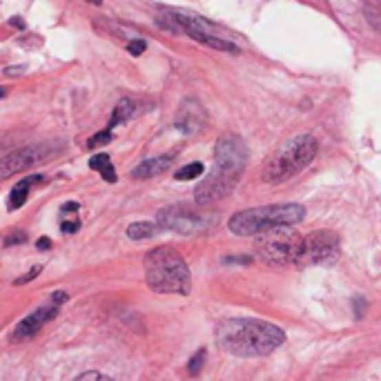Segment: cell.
<instances>
[{
    "label": "cell",
    "mask_w": 381,
    "mask_h": 381,
    "mask_svg": "<svg viewBox=\"0 0 381 381\" xmlns=\"http://www.w3.org/2000/svg\"><path fill=\"white\" fill-rule=\"evenodd\" d=\"M205 359H207V350L205 348H198L194 355H192V359L187 361V373H189V377H198V375H201V370L205 366Z\"/></svg>",
    "instance_id": "obj_17"
},
{
    "label": "cell",
    "mask_w": 381,
    "mask_h": 381,
    "mask_svg": "<svg viewBox=\"0 0 381 381\" xmlns=\"http://www.w3.org/2000/svg\"><path fill=\"white\" fill-rule=\"evenodd\" d=\"M79 209V203H65L63 205V212H76Z\"/></svg>",
    "instance_id": "obj_30"
},
{
    "label": "cell",
    "mask_w": 381,
    "mask_h": 381,
    "mask_svg": "<svg viewBox=\"0 0 381 381\" xmlns=\"http://www.w3.org/2000/svg\"><path fill=\"white\" fill-rule=\"evenodd\" d=\"M74 381H114V379L105 377V375H101V373H83L81 377H76Z\"/></svg>",
    "instance_id": "obj_21"
},
{
    "label": "cell",
    "mask_w": 381,
    "mask_h": 381,
    "mask_svg": "<svg viewBox=\"0 0 381 381\" xmlns=\"http://www.w3.org/2000/svg\"><path fill=\"white\" fill-rule=\"evenodd\" d=\"M59 152L61 147H54L50 143H36V145H27L16 152H9V154L0 158V181L14 176V174H21L34 165H41L45 161L54 158Z\"/></svg>",
    "instance_id": "obj_8"
},
{
    "label": "cell",
    "mask_w": 381,
    "mask_h": 381,
    "mask_svg": "<svg viewBox=\"0 0 381 381\" xmlns=\"http://www.w3.org/2000/svg\"><path fill=\"white\" fill-rule=\"evenodd\" d=\"M90 3H94V5H101V3H103V0H90Z\"/></svg>",
    "instance_id": "obj_33"
},
{
    "label": "cell",
    "mask_w": 381,
    "mask_h": 381,
    "mask_svg": "<svg viewBox=\"0 0 381 381\" xmlns=\"http://www.w3.org/2000/svg\"><path fill=\"white\" fill-rule=\"evenodd\" d=\"M12 27H18V30H23L25 23H23V21H16V18H14V21H12Z\"/></svg>",
    "instance_id": "obj_31"
},
{
    "label": "cell",
    "mask_w": 381,
    "mask_h": 381,
    "mask_svg": "<svg viewBox=\"0 0 381 381\" xmlns=\"http://www.w3.org/2000/svg\"><path fill=\"white\" fill-rule=\"evenodd\" d=\"M366 16H368L370 25H373L377 32H381V0H368Z\"/></svg>",
    "instance_id": "obj_18"
},
{
    "label": "cell",
    "mask_w": 381,
    "mask_h": 381,
    "mask_svg": "<svg viewBox=\"0 0 381 381\" xmlns=\"http://www.w3.org/2000/svg\"><path fill=\"white\" fill-rule=\"evenodd\" d=\"M23 70H25V65H21V68H7V76H14V74H23Z\"/></svg>",
    "instance_id": "obj_29"
},
{
    "label": "cell",
    "mask_w": 381,
    "mask_h": 381,
    "mask_svg": "<svg viewBox=\"0 0 381 381\" xmlns=\"http://www.w3.org/2000/svg\"><path fill=\"white\" fill-rule=\"evenodd\" d=\"M156 223L163 230H172L176 234H198L212 225V218L187 205H169L156 214Z\"/></svg>",
    "instance_id": "obj_9"
},
{
    "label": "cell",
    "mask_w": 381,
    "mask_h": 381,
    "mask_svg": "<svg viewBox=\"0 0 381 381\" xmlns=\"http://www.w3.org/2000/svg\"><path fill=\"white\" fill-rule=\"evenodd\" d=\"M90 167L96 169V172H99L105 181H107V183H116V169H114V165H112V161H110L107 154H96V156H92Z\"/></svg>",
    "instance_id": "obj_15"
},
{
    "label": "cell",
    "mask_w": 381,
    "mask_h": 381,
    "mask_svg": "<svg viewBox=\"0 0 381 381\" xmlns=\"http://www.w3.org/2000/svg\"><path fill=\"white\" fill-rule=\"evenodd\" d=\"M38 250H50V247H52V241L50 239H47V236H43V239H38Z\"/></svg>",
    "instance_id": "obj_27"
},
{
    "label": "cell",
    "mask_w": 381,
    "mask_h": 381,
    "mask_svg": "<svg viewBox=\"0 0 381 381\" xmlns=\"http://www.w3.org/2000/svg\"><path fill=\"white\" fill-rule=\"evenodd\" d=\"M68 299V294L65 292H54V297H52V303H56V306H61V303Z\"/></svg>",
    "instance_id": "obj_28"
},
{
    "label": "cell",
    "mask_w": 381,
    "mask_h": 381,
    "mask_svg": "<svg viewBox=\"0 0 381 381\" xmlns=\"http://www.w3.org/2000/svg\"><path fill=\"white\" fill-rule=\"evenodd\" d=\"M127 50H130V54L141 56L143 52H145V41H141V38H136V41H132V43L127 45Z\"/></svg>",
    "instance_id": "obj_24"
},
{
    "label": "cell",
    "mask_w": 381,
    "mask_h": 381,
    "mask_svg": "<svg viewBox=\"0 0 381 381\" xmlns=\"http://www.w3.org/2000/svg\"><path fill=\"white\" fill-rule=\"evenodd\" d=\"M205 127V112L196 101H185L176 114V130L183 134H196Z\"/></svg>",
    "instance_id": "obj_11"
},
{
    "label": "cell",
    "mask_w": 381,
    "mask_h": 381,
    "mask_svg": "<svg viewBox=\"0 0 381 381\" xmlns=\"http://www.w3.org/2000/svg\"><path fill=\"white\" fill-rule=\"evenodd\" d=\"M112 141V130H103L99 132V134H94L90 141H87V150H96L101 145H105V143Z\"/></svg>",
    "instance_id": "obj_20"
},
{
    "label": "cell",
    "mask_w": 381,
    "mask_h": 381,
    "mask_svg": "<svg viewBox=\"0 0 381 381\" xmlns=\"http://www.w3.org/2000/svg\"><path fill=\"white\" fill-rule=\"evenodd\" d=\"M306 218V207L299 203H279V205H261L241 209L230 216L227 227L232 234L239 236H256L265 230L279 225H294Z\"/></svg>",
    "instance_id": "obj_4"
},
{
    "label": "cell",
    "mask_w": 381,
    "mask_h": 381,
    "mask_svg": "<svg viewBox=\"0 0 381 381\" xmlns=\"http://www.w3.org/2000/svg\"><path fill=\"white\" fill-rule=\"evenodd\" d=\"M303 236L292 225H279L256 234L254 252L268 265H292L299 263Z\"/></svg>",
    "instance_id": "obj_6"
},
{
    "label": "cell",
    "mask_w": 381,
    "mask_h": 381,
    "mask_svg": "<svg viewBox=\"0 0 381 381\" xmlns=\"http://www.w3.org/2000/svg\"><path fill=\"white\" fill-rule=\"evenodd\" d=\"M216 346L241 359L268 357L277 350L285 335L279 326L261 319H221L214 330Z\"/></svg>",
    "instance_id": "obj_1"
},
{
    "label": "cell",
    "mask_w": 381,
    "mask_h": 381,
    "mask_svg": "<svg viewBox=\"0 0 381 381\" xmlns=\"http://www.w3.org/2000/svg\"><path fill=\"white\" fill-rule=\"evenodd\" d=\"M27 239L25 232H18V234H12V236H7V245H14V243H23Z\"/></svg>",
    "instance_id": "obj_26"
},
{
    "label": "cell",
    "mask_w": 381,
    "mask_h": 381,
    "mask_svg": "<svg viewBox=\"0 0 381 381\" xmlns=\"http://www.w3.org/2000/svg\"><path fill=\"white\" fill-rule=\"evenodd\" d=\"M352 303H355V314H357V317H361L364 310H366V301L361 297H355V299H352Z\"/></svg>",
    "instance_id": "obj_25"
},
{
    "label": "cell",
    "mask_w": 381,
    "mask_h": 381,
    "mask_svg": "<svg viewBox=\"0 0 381 381\" xmlns=\"http://www.w3.org/2000/svg\"><path fill=\"white\" fill-rule=\"evenodd\" d=\"M3 96H7V90H5V87H0V99H3Z\"/></svg>",
    "instance_id": "obj_32"
},
{
    "label": "cell",
    "mask_w": 381,
    "mask_h": 381,
    "mask_svg": "<svg viewBox=\"0 0 381 381\" xmlns=\"http://www.w3.org/2000/svg\"><path fill=\"white\" fill-rule=\"evenodd\" d=\"M203 174V163H189L185 167L176 169V181H192V178H198Z\"/></svg>",
    "instance_id": "obj_19"
},
{
    "label": "cell",
    "mask_w": 381,
    "mask_h": 381,
    "mask_svg": "<svg viewBox=\"0 0 381 381\" xmlns=\"http://www.w3.org/2000/svg\"><path fill=\"white\" fill-rule=\"evenodd\" d=\"M61 230H63L65 234H74V232H79V230H81V221H79V218H74V221H63Z\"/></svg>",
    "instance_id": "obj_23"
},
{
    "label": "cell",
    "mask_w": 381,
    "mask_h": 381,
    "mask_svg": "<svg viewBox=\"0 0 381 381\" xmlns=\"http://www.w3.org/2000/svg\"><path fill=\"white\" fill-rule=\"evenodd\" d=\"M169 165H172V156H156V158H147L143 161L141 165H136L134 169H132V178L136 181H145V178H154L158 174H163L169 169Z\"/></svg>",
    "instance_id": "obj_12"
},
{
    "label": "cell",
    "mask_w": 381,
    "mask_h": 381,
    "mask_svg": "<svg viewBox=\"0 0 381 381\" xmlns=\"http://www.w3.org/2000/svg\"><path fill=\"white\" fill-rule=\"evenodd\" d=\"M43 176H32V178H23L21 183H16V187L9 194V209H18L27 203V196H30V187L41 183Z\"/></svg>",
    "instance_id": "obj_13"
},
{
    "label": "cell",
    "mask_w": 381,
    "mask_h": 381,
    "mask_svg": "<svg viewBox=\"0 0 381 381\" xmlns=\"http://www.w3.org/2000/svg\"><path fill=\"white\" fill-rule=\"evenodd\" d=\"M339 254H341V243L337 232L317 230V232H310L303 239L299 265H323V268H328V265H335L339 261Z\"/></svg>",
    "instance_id": "obj_7"
},
{
    "label": "cell",
    "mask_w": 381,
    "mask_h": 381,
    "mask_svg": "<svg viewBox=\"0 0 381 381\" xmlns=\"http://www.w3.org/2000/svg\"><path fill=\"white\" fill-rule=\"evenodd\" d=\"M317 138L310 134H301L297 138L288 141L281 145L270 161L263 167V181L265 183H283V181L299 174L303 167H308L314 156H317Z\"/></svg>",
    "instance_id": "obj_5"
},
{
    "label": "cell",
    "mask_w": 381,
    "mask_h": 381,
    "mask_svg": "<svg viewBox=\"0 0 381 381\" xmlns=\"http://www.w3.org/2000/svg\"><path fill=\"white\" fill-rule=\"evenodd\" d=\"M41 270H43V268H41V265H36V268H32L30 272H27V274H25V277H21V279H16V281H14V285H23V283H30L32 279H36V277H38V274H41Z\"/></svg>",
    "instance_id": "obj_22"
},
{
    "label": "cell",
    "mask_w": 381,
    "mask_h": 381,
    "mask_svg": "<svg viewBox=\"0 0 381 381\" xmlns=\"http://www.w3.org/2000/svg\"><path fill=\"white\" fill-rule=\"evenodd\" d=\"M247 165V147L245 143L234 136L225 134L216 141L214 147V169L201 185L194 189V198L198 205H212L221 201L232 192L239 183L243 169Z\"/></svg>",
    "instance_id": "obj_2"
},
{
    "label": "cell",
    "mask_w": 381,
    "mask_h": 381,
    "mask_svg": "<svg viewBox=\"0 0 381 381\" xmlns=\"http://www.w3.org/2000/svg\"><path fill=\"white\" fill-rule=\"evenodd\" d=\"M56 312H59V306L50 301V306H43V308L34 310L32 314H27V317L16 326V330H14L12 337H14L16 341H23V339L34 337L36 332L41 330L47 321H52V319L56 317Z\"/></svg>",
    "instance_id": "obj_10"
},
{
    "label": "cell",
    "mask_w": 381,
    "mask_h": 381,
    "mask_svg": "<svg viewBox=\"0 0 381 381\" xmlns=\"http://www.w3.org/2000/svg\"><path fill=\"white\" fill-rule=\"evenodd\" d=\"M158 232V225L156 223H150V221H136L127 227V236L132 241H143V239H152Z\"/></svg>",
    "instance_id": "obj_16"
},
{
    "label": "cell",
    "mask_w": 381,
    "mask_h": 381,
    "mask_svg": "<svg viewBox=\"0 0 381 381\" xmlns=\"http://www.w3.org/2000/svg\"><path fill=\"white\" fill-rule=\"evenodd\" d=\"M132 114H134V101H132V99H121L116 103V107H114V112H112L107 130H114L116 125H123L125 121H130Z\"/></svg>",
    "instance_id": "obj_14"
},
{
    "label": "cell",
    "mask_w": 381,
    "mask_h": 381,
    "mask_svg": "<svg viewBox=\"0 0 381 381\" xmlns=\"http://www.w3.org/2000/svg\"><path fill=\"white\" fill-rule=\"evenodd\" d=\"M145 279L154 292L161 294H189L192 277L189 268L174 247H156L145 256Z\"/></svg>",
    "instance_id": "obj_3"
}]
</instances>
